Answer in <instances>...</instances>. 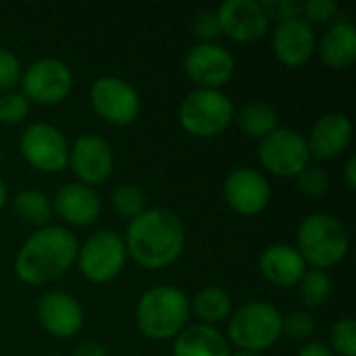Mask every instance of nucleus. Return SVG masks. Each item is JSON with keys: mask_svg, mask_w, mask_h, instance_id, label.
I'll return each instance as SVG.
<instances>
[{"mask_svg": "<svg viewBox=\"0 0 356 356\" xmlns=\"http://www.w3.org/2000/svg\"><path fill=\"white\" fill-rule=\"evenodd\" d=\"M29 115V100L21 92H4L0 94V123L2 125H19Z\"/></svg>", "mask_w": 356, "mask_h": 356, "instance_id": "c756f323", "label": "nucleus"}, {"mask_svg": "<svg viewBox=\"0 0 356 356\" xmlns=\"http://www.w3.org/2000/svg\"><path fill=\"white\" fill-rule=\"evenodd\" d=\"M194 33L202 42H213L217 35H221V25L215 10H200L194 19Z\"/></svg>", "mask_w": 356, "mask_h": 356, "instance_id": "f704fd0d", "label": "nucleus"}, {"mask_svg": "<svg viewBox=\"0 0 356 356\" xmlns=\"http://www.w3.org/2000/svg\"><path fill=\"white\" fill-rule=\"evenodd\" d=\"M111 207L119 217L131 221L146 211V194L136 184H119L111 194Z\"/></svg>", "mask_w": 356, "mask_h": 356, "instance_id": "bb28decb", "label": "nucleus"}, {"mask_svg": "<svg viewBox=\"0 0 356 356\" xmlns=\"http://www.w3.org/2000/svg\"><path fill=\"white\" fill-rule=\"evenodd\" d=\"M190 321V298L175 286H154L136 305L140 334L154 342L175 340Z\"/></svg>", "mask_w": 356, "mask_h": 356, "instance_id": "7ed1b4c3", "label": "nucleus"}, {"mask_svg": "<svg viewBox=\"0 0 356 356\" xmlns=\"http://www.w3.org/2000/svg\"><path fill=\"white\" fill-rule=\"evenodd\" d=\"M344 181L348 190H356V156H350L344 163Z\"/></svg>", "mask_w": 356, "mask_h": 356, "instance_id": "4c0bfd02", "label": "nucleus"}, {"mask_svg": "<svg viewBox=\"0 0 356 356\" xmlns=\"http://www.w3.org/2000/svg\"><path fill=\"white\" fill-rule=\"evenodd\" d=\"M298 356H334V353L330 350L327 344L323 342H307L300 350Z\"/></svg>", "mask_w": 356, "mask_h": 356, "instance_id": "e433bc0d", "label": "nucleus"}, {"mask_svg": "<svg viewBox=\"0 0 356 356\" xmlns=\"http://www.w3.org/2000/svg\"><path fill=\"white\" fill-rule=\"evenodd\" d=\"M315 327H317L315 319L305 311H296V313L282 317V336H288L290 340H296V342L311 340L315 334Z\"/></svg>", "mask_w": 356, "mask_h": 356, "instance_id": "7c9ffc66", "label": "nucleus"}, {"mask_svg": "<svg viewBox=\"0 0 356 356\" xmlns=\"http://www.w3.org/2000/svg\"><path fill=\"white\" fill-rule=\"evenodd\" d=\"M52 200L40 190H21L13 198V215L29 227L42 229L52 219Z\"/></svg>", "mask_w": 356, "mask_h": 356, "instance_id": "393cba45", "label": "nucleus"}, {"mask_svg": "<svg viewBox=\"0 0 356 356\" xmlns=\"http://www.w3.org/2000/svg\"><path fill=\"white\" fill-rule=\"evenodd\" d=\"M71 356H108V350H106V346H102L100 342L88 340V342L77 344Z\"/></svg>", "mask_w": 356, "mask_h": 356, "instance_id": "c9c22d12", "label": "nucleus"}, {"mask_svg": "<svg viewBox=\"0 0 356 356\" xmlns=\"http://www.w3.org/2000/svg\"><path fill=\"white\" fill-rule=\"evenodd\" d=\"M190 311H194L198 323L215 327L232 315V298L223 288L207 286L190 300Z\"/></svg>", "mask_w": 356, "mask_h": 356, "instance_id": "b1692460", "label": "nucleus"}, {"mask_svg": "<svg viewBox=\"0 0 356 356\" xmlns=\"http://www.w3.org/2000/svg\"><path fill=\"white\" fill-rule=\"evenodd\" d=\"M330 350L338 356H356V321L338 319L330 330Z\"/></svg>", "mask_w": 356, "mask_h": 356, "instance_id": "cd10ccee", "label": "nucleus"}, {"mask_svg": "<svg viewBox=\"0 0 356 356\" xmlns=\"http://www.w3.org/2000/svg\"><path fill=\"white\" fill-rule=\"evenodd\" d=\"M81 275L92 284H108L119 277L127 263L123 238L113 229L94 232L77 250L75 259Z\"/></svg>", "mask_w": 356, "mask_h": 356, "instance_id": "0eeeda50", "label": "nucleus"}, {"mask_svg": "<svg viewBox=\"0 0 356 356\" xmlns=\"http://www.w3.org/2000/svg\"><path fill=\"white\" fill-rule=\"evenodd\" d=\"M90 102L100 119L111 125H129L140 117L142 100L138 90L123 77L102 75L90 88Z\"/></svg>", "mask_w": 356, "mask_h": 356, "instance_id": "9b49d317", "label": "nucleus"}, {"mask_svg": "<svg viewBox=\"0 0 356 356\" xmlns=\"http://www.w3.org/2000/svg\"><path fill=\"white\" fill-rule=\"evenodd\" d=\"M225 336L204 323H188L173 340V356H229Z\"/></svg>", "mask_w": 356, "mask_h": 356, "instance_id": "4be33fe9", "label": "nucleus"}, {"mask_svg": "<svg viewBox=\"0 0 356 356\" xmlns=\"http://www.w3.org/2000/svg\"><path fill=\"white\" fill-rule=\"evenodd\" d=\"M261 4L267 13L269 21L284 23V21L302 17V2H296V0H265Z\"/></svg>", "mask_w": 356, "mask_h": 356, "instance_id": "473e14b6", "label": "nucleus"}, {"mask_svg": "<svg viewBox=\"0 0 356 356\" xmlns=\"http://www.w3.org/2000/svg\"><path fill=\"white\" fill-rule=\"evenodd\" d=\"M184 71L198 88L221 90L236 73V58L217 42H200L188 50Z\"/></svg>", "mask_w": 356, "mask_h": 356, "instance_id": "f8f14e48", "label": "nucleus"}, {"mask_svg": "<svg viewBox=\"0 0 356 356\" xmlns=\"http://www.w3.org/2000/svg\"><path fill=\"white\" fill-rule=\"evenodd\" d=\"M67 167L73 171L79 184L83 186H100L104 184L115 167V156L111 144L94 134L79 136L73 146H69V163Z\"/></svg>", "mask_w": 356, "mask_h": 356, "instance_id": "ddd939ff", "label": "nucleus"}, {"mask_svg": "<svg viewBox=\"0 0 356 356\" xmlns=\"http://www.w3.org/2000/svg\"><path fill=\"white\" fill-rule=\"evenodd\" d=\"M236 106L221 90L196 88L179 104V125L194 138H217L234 121Z\"/></svg>", "mask_w": 356, "mask_h": 356, "instance_id": "423d86ee", "label": "nucleus"}, {"mask_svg": "<svg viewBox=\"0 0 356 356\" xmlns=\"http://www.w3.org/2000/svg\"><path fill=\"white\" fill-rule=\"evenodd\" d=\"M315 46L317 38L313 25H309L302 17L277 23L271 38L275 58L290 69L302 67L315 54Z\"/></svg>", "mask_w": 356, "mask_h": 356, "instance_id": "f3484780", "label": "nucleus"}, {"mask_svg": "<svg viewBox=\"0 0 356 356\" xmlns=\"http://www.w3.org/2000/svg\"><path fill=\"white\" fill-rule=\"evenodd\" d=\"M229 356H261V355H254V353H246V350H238V353H234V355Z\"/></svg>", "mask_w": 356, "mask_h": 356, "instance_id": "ea45409f", "label": "nucleus"}, {"mask_svg": "<svg viewBox=\"0 0 356 356\" xmlns=\"http://www.w3.org/2000/svg\"><path fill=\"white\" fill-rule=\"evenodd\" d=\"M215 13L221 25V33L234 42L250 44L265 38L269 31L271 21L263 4L257 0H227Z\"/></svg>", "mask_w": 356, "mask_h": 356, "instance_id": "2eb2a0df", "label": "nucleus"}, {"mask_svg": "<svg viewBox=\"0 0 356 356\" xmlns=\"http://www.w3.org/2000/svg\"><path fill=\"white\" fill-rule=\"evenodd\" d=\"M353 142V123L344 113H325L319 117L307 138L311 159L334 161L348 150Z\"/></svg>", "mask_w": 356, "mask_h": 356, "instance_id": "6ab92c4d", "label": "nucleus"}, {"mask_svg": "<svg viewBox=\"0 0 356 356\" xmlns=\"http://www.w3.org/2000/svg\"><path fill=\"white\" fill-rule=\"evenodd\" d=\"M271 184L269 179L250 167L234 169L223 184V198L227 207L242 217L261 215L271 202Z\"/></svg>", "mask_w": 356, "mask_h": 356, "instance_id": "4468645a", "label": "nucleus"}, {"mask_svg": "<svg viewBox=\"0 0 356 356\" xmlns=\"http://www.w3.org/2000/svg\"><path fill=\"white\" fill-rule=\"evenodd\" d=\"M261 275L277 286V288H292L300 282L307 271V263L302 261L300 252L284 242L267 246L259 257Z\"/></svg>", "mask_w": 356, "mask_h": 356, "instance_id": "aec40b11", "label": "nucleus"}, {"mask_svg": "<svg viewBox=\"0 0 356 356\" xmlns=\"http://www.w3.org/2000/svg\"><path fill=\"white\" fill-rule=\"evenodd\" d=\"M6 200H8V188H6V184H4V179H2V175H0V211L4 209Z\"/></svg>", "mask_w": 356, "mask_h": 356, "instance_id": "58836bf2", "label": "nucleus"}, {"mask_svg": "<svg viewBox=\"0 0 356 356\" xmlns=\"http://www.w3.org/2000/svg\"><path fill=\"white\" fill-rule=\"evenodd\" d=\"M234 119L244 136L259 142L280 127V115L275 106L265 100H252L244 104Z\"/></svg>", "mask_w": 356, "mask_h": 356, "instance_id": "5701e85b", "label": "nucleus"}, {"mask_svg": "<svg viewBox=\"0 0 356 356\" xmlns=\"http://www.w3.org/2000/svg\"><path fill=\"white\" fill-rule=\"evenodd\" d=\"M52 211L71 227H88L100 217L102 202L94 188L71 181L56 190L52 198Z\"/></svg>", "mask_w": 356, "mask_h": 356, "instance_id": "a211bd4d", "label": "nucleus"}, {"mask_svg": "<svg viewBox=\"0 0 356 356\" xmlns=\"http://www.w3.org/2000/svg\"><path fill=\"white\" fill-rule=\"evenodd\" d=\"M298 286V296L302 300L305 307L309 309H319L323 305H327V300L332 298L334 286H332V277L327 271L323 269H307L305 275L300 277Z\"/></svg>", "mask_w": 356, "mask_h": 356, "instance_id": "a878e982", "label": "nucleus"}, {"mask_svg": "<svg viewBox=\"0 0 356 356\" xmlns=\"http://www.w3.org/2000/svg\"><path fill=\"white\" fill-rule=\"evenodd\" d=\"M338 13V4L334 0H309L302 2V19L311 23H330Z\"/></svg>", "mask_w": 356, "mask_h": 356, "instance_id": "72a5a7b5", "label": "nucleus"}, {"mask_svg": "<svg viewBox=\"0 0 356 356\" xmlns=\"http://www.w3.org/2000/svg\"><path fill=\"white\" fill-rule=\"evenodd\" d=\"M21 75L23 69L19 56L13 50L0 46V92H10L21 81Z\"/></svg>", "mask_w": 356, "mask_h": 356, "instance_id": "2f4dec72", "label": "nucleus"}, {"mask_svg": "<svg viewBox=\"0 0 356 356\" xmlns=\"http://www.w3.org/2000/svg\"><path fill=\"white\" fill-rule=\"evenodd\" d=\"M259 161L275 177H296L311 165L307 138L290 127H277L259 142Z\"/></svg>", "mask_w": 356, "mask_h": 356, "instance_id": "1a4fd4ad", "label": "nucleus"}, {"mask_svg": "<svg viewBox=\"0 0 356 356\" xmlns=\"http://www.w3.org/2000/svg\"><path fill=\"white\" fill-rule=\"evenodd\" d=\"M21 94L35 104L54 106L63 102L73 90V71L54 56L33 60L21 75Z\"/></svg>", "mask_w": 356, "mask_h": 356, "instance_id": "6e6552de", "label": "nucleus"}, {"mask_svg": "<svg viewBox=\"0 0 356 356\" xmlns=\"http://www.w3.org/2000/svg\"><path fill=\"white\" fill-rule=\"evenodd\" d=\"M294 248L307 265L327 271L346 259L350 236L336 217L327 213H313L300 221Z\"/></svg>", "mask_w": 356, "mask_h": 356, "instance_id": "20e7f679", "label": "nucleus"}, {"mask_svg": "<svg viewBox=\"0 0 356 356\" xmlns=\"http://www.w3.org/2000/svg\"><path fill=\"white\" fill-rule=\"evenodd\" d=\"M38 321L52 338L67 340L81 332L83 309L75 296L63 290H50L38 302Z\"/></svg>", "mask_w": 356, "mask_h": 356, "instance_id": "dca6fc26", "label": "nucleus"}, {"mask_svg": "<svg viewBox=\"0 0 356 356\" xmlns=\"http://www.w3.org/2000/svg\"><path fill=\"white\" fill-rule=\"evenodd\" d=\"M298 190L311 198H321L330 192V175L325 169L317 165H307L298 175H296Z\"/></svg>", "mask_w": 356, "mask_h": 356, "instance_id": "c85d7f7f", "label": "nucleus"}, {"mask_svg": "<svg viewBox=\"0 0 356 356\" xmlns=\"http://www.w3.org/2000/svg\"><path fill=\"white\" fill-rule=\"evenodd\" d=\"M77 238L63 225L35 229L15 257V273L27 286H44L65 275L77 259Z\"/></svg>", "mask_w": 356, "mask_h": 356, "instance_id": "f03ea898", "label": "nucleus"}, {"mask_svg": "<svg viewBox=\"0 0 356 356\" xmlns=\"http://www.w3.org/2000/svg\"><path fill=\"white\" fill-rule=\"evenodd\" d=\"M125 250L144 269H165L173 265L186 248V227L181 219L163 207L146 209L129 221Z\"/></svg>", "mask_w": 356, "mask_h": 356, "instance_id": "f257e3e1", "label": "nucleus"}, {"mask_svg": "<svg viewBox=\"0 0 356 356\" xmlns=\"http://www.w3.org/2000/svg\"><path fill=\"white\" fill-rule=\"evenodd\" d=\"M317 56L330 69H346L356 60V27L342 19L336 21L315 46Z\"/></svg>", "mask_w": 356, "mask_h": 356, "instance_id": "412c9836", "label": "nucleus"}, {"mask_svg": "<svg viewBox=\"0 0 356 356\" xmlns=\"http://www.w3.org/2000/svg\"><path fill=\"white\" fill-rule=\"evenodd\" d=\"M282 317L284 315L269 302H246L229 315V340L238 350L261 355L282 338Z\"/></svg>", "mask_w": 356, "mask_h": 356, "instance_id": "39448f33", "label": "nucleus"}, {"mask_svg": "<svg viewBox=\"0 0 356 356\" xmlns=\"http://www.w3.org/2000/svg\"><path fill=\"white\" fill-rule=\"evenodd\" d=\"M21 156L40 173H58L69 163V142L52 123H31L19 138Z\"/></svg>", "mask_w": 356, "mask_h": 356, "instance_id": "9d476101", "label": "nucleus"}]
</instances>
